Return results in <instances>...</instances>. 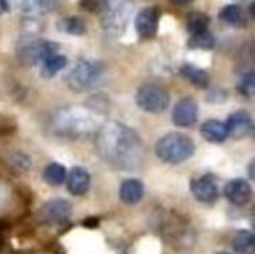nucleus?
<instances>
[{
	"instance_id": "nucleus-1",
	"label": "nucleus",
	"mask_w": 255,
	"mask_h": 254,
	"mask_svg": "<svg viewBox=\"0 0 255 254\" xmlns=\"http://www.w3.org/2000/svg\"><path fill=\"white\" fill-rule=\"evenodd\" d=\"M96 148L100 157L121 171H136L145 162L142 138L120 121H108L96 132Z\"/></svg>"
},
{
	"instance_id": "nucleus-2",
	"label": "nucleus",
	"mask_w": 255,
	"mask_h": 254,
	"mask_svg": "<svg viewBox=\"0 0 255 254\" xmlns=\"http://www.w3.org/2000/svg\"><path fill=\"white\" fill-rule=\"evenodd\" d=\"M51 129L61 136L81 138L96 133L102 123V112L93 106H66L51 115Z\"/></svg>"
},
{
	"instance_id": "nucleus-3",
	"label": "nucleus",
	"mask_w": 255,
	"mask_h": 254,
	"mask_svg": "<svg viewBox=\"0 0 255 254\" xmlns=\"http://www.w3.org/2000/svg\"><path fill=\"white\" fill-rule=\"evenodd\" d=\"M196 151V145L193 139L184 133L172 132L160 138L155 144L157 157L170 165H178L188 160Z\"/></svg>"
},
{
	"instance_id": "nucleus-4",
	"label": "nucleus",
	"mask_w": 255,
	"mask_h": 254,
	"mask_svg": "<svg viewBox=\"0 0 255 254\" xmlns=\"http://www.w3.org/2000/svg\"><path fill=\"white\" fill-rule=\"evenodd\" d=\"M133 7V0H102L99 12L105 31L112 37L121 36L131 18Z\"/></svg>"
},
{
	"instance_id": "nucleus-5",
	"label": "nucleus",
	"mask_w": 255,
	"mask_h": 254,
	"mask_svg": "<svg viewBox=\"0 0 255 254\" xmlns=\"http://www.w3.org/2000/svg\"><path fill=\"white\" fill-rule=\"evenodd\" d=\"M102 66L91 60H81L67 75L66 82L73 91H87L102 78Z\"/></svg>"
},
{
	"instance_id": "nucleus-6",
	"label": "nucleus",
	"mask_w": 255,
	"mask_h": 254,
	"mask_svg": "<svg viewBox=\"0 0 255 254\" xmlns=\"http://www.w3.org/2000/svg\"><path fill=\"white\" fill-rule=\"evenodd\" d=\"M169 102H170L169 93L155 84H145L136 93L137 106L151 114H160L166 111Z\"/></svg>"
},
{
	"instance_id": "nucleus-7",
	"label": "nucleus",
	"mask_w": 255,
	"mask_h": 254,
	"mask_svg": "<svg viewBox=\"0 0 255 254\" xmlns=\"http://www.w3.org/2000/svg\"><path fill=\"white\" fill-rule=\"evenodd\" d=\"M58 45L45 39H31L18 48V58L24 64L43 63L48 57L57 54Z\"/></svg>"
},
{
	"instance_id": "nucleus-8",
	"label": "nucleus",
	"mask_w": 255,
	"mask_h": 254,
	"mask_svg": "<svg viewBox=\"0 0 255 254\" xmlns=\"http://www.w3.org/2000/svg\"><path fill=\"white\" fill-rule=\"evenodd\" d=\"M72 216V204L66 199L48 201L37 211V222L45 226H58L66 223Z\"/></svg>"
},
{
	"instance_id": "nucleus-9",
	"label": "nucleus",
	"mask_w": 255,
	"mask_h": 254,
	"mask_svg": "<svg viewBox=\"0 0 255 254\" xmlns=\"http://www.w3.org/2000/svg\"><path fill=\"white\" fill-rule=\"evenodd\" d=\"M158 19H160V10L157 6H148L143 7L134 19V27L137 34L142 39H151L155 36L158 28Z\"/></svg>"
},
{
	"instance_id": "nucleus-10",
	"label": "nucleus",
	"mask_w": 255,
	"mask_h": 254,
	"mask_svg": "<svg viewBox=\"0 0 255 254\" xmlns=\"http://www.w3.org/2000/svg\"><path fill=\"white\" fill-rule=\"evenodd\" d=\"M199 118V106L197 102L191 97L181 99L172 112V120L179 127H191L197 123Z\"/></svg>"
},
{
	"instance_id": "nucleus-11",
	"label": "nucleus",
	"mask_w": 255,
	"mask_h": 254,
	"mask_svg": "<svg viewBox=\"0 0 255 254\" xmlns=\"http://www.w3.org/2000/svg\"><path fill=\"white\" fill-rule=\"evenodd\" d=\"M227 133L233 139H245L253 135L254 132V121L251 115L247 111H238L229 117V121L226 123Z\"/></svg>"
},
{
	"instance_id": "nucleus-12",
	"label": "nucleus",
	"mask_w": 255,
	"mask_h": 254,
	"mask_svg": "<svg viewBox=\"0 0 255 254\" xmlns=\"http://www.w3.org/2000/svg\"><path fill=\"white\" fill-rule=\"evenodd\" d=\"M224 196L235 205L242 207L247 205L251 201L253 196V189L250 186V183L247 180L242 178H236L232 180L226 184L224 187Z\"/></svg>"
},
{
	"instance_id": "nucleus-13",
	"label": "nucleus",
	"mask_w": 255,
	"mask_h": 254,
	"mask_svg": "<svg viewBox=\"0 0 255 254\" xmlns=\"http://www.w3.org/2000/svg\"><path fill=\"white\" fill-rule=\"evenodd\" d=\"M193 196L203 204H212L218 199V187L211 177H202L191 181Z\"/></svg>"
},
{
	"instance_id": "nucleus-14",
	"label": "nucleus",
	"mask_w": 255,
	"mask_h": 254,
	"mask_svg": "<svg viewBox=\"0 0 255 254\" xmlns=\"http://www.w3.org/2000/svg\"><path fill=\"white\" fill-rule=\"evenodd\" d=\"M67 189L75 196H82L90 189V174L84 168H73L67 178Z\"/></svg>"
},
{
	"instance_id": "nucleus-15",
	"label": "nucleus",
	"mask_w": 255,
	"mask_h": 254,
	"mask_svg": "<svg viewBox=\"0 0 255 254\" xmlns=\"http://www.w3.org/2000/svg\"><path fill=\"white\" fill-rule=\"evenodd\" d=\"M143 192H145V189H143L142 181H139L136 178H128V180L123 181V184L120 187V198L124 204L134 205L142 201Z\"/></svg>"
},
{
	"instance_id": "nucleus-16",
	"label": "nucleus",
	"mask_w": 255,
	"mask_h": 254,
	"mask_svg": "<svg viewBox=\"0 0 255 254\" xmlns=\"http://www.w3.org/2000/svg\"><path fill=\"white\" fill-rule=\"evenodd\" d=\"M200 133L206 141L214 142V144L224 142L229 138L227 126H226V123H223L220 120H208L206 123H203Z\"/></svg>"
},
{
	"instance_id": "nucleus-17",
	"label": "nucleus",
	"mask_w": 255,
	"mask_h": 254,
	"mask_svg": "<svg viewBox=\"0 0 255 254\" xmlns=\"http://www.w3.org/2000/svg\"><path fill=\"white\" fill-rule=\"evenodd\" d=\"M60 0H18L21 10L27 15H43L54 10Z\"/></svg>"
},
{
	"instance_id": "nucleus-18",
	"label": "nucleus",
	"mask_w": 255,
	"mask_h": 254,
	"mask_svg": "<svg viewBox=\"0 0 255 254\" xmlns=\"http://www.w3.org/2000/svg\"><path fill=\"white\" fill-rule=\"evenodd\" d=\"M220 18L227 22L232 27H238L242 28L247 25L248 19H247V13L245 10L239 6V4H227L221 9L220 12Z\"/></svg>"
},
{
	"instance_id": "nucleus-19",
	"label": "nucleus",
	"mask_w": 255,
	"mask_h": 254,
	"mask_svg": "<svg viewBox=\"0 0 255 254\" xmlns=\"http://www.w3.org/2000/svg\"><path fill=\"white\" fill-rule=\"evenodd\" d=\"M181 75L187 78L193 85L200 87V88H206L209 84V75L203 69L196 67L193 64H184L181 67Z\"/></svg>"
},
{
	"instance_id": "nucleus-20",
	"label": "nucleus",
	"mask_w": 255,
	"mask_h": 254,
	"mask_svg": "<svg viewBox=\"0 0 255 254\" xmlns=\"http://www.w3.org/2000/svg\"><path fill=\"white\" fill-rule=\"evenodd\" d=\"M235 252L238 254H254L255 253V237L250 231H241L233 241Z\"/></svg>"
},
{
	"instance_id": "nucleus-21",
	"label": "nucleus",
	"mask_w": 255,
	"mask_h": 254,
	"mask_svg": "<svg viewBox=\"0 0 255 254\" xmlns=\"http://www.w3.org/2000/svg\"><path fill=\"white\" fill-rule=\"evenodd\" d=\"M211 18L203 12H191L187 18V28L191 34H197L206 31L209 27Z\"/></svg>"
},
{
	"instance_id": "nucleus-22",
	"label": "nucleus",
	"mask_w": 255,
	"mask_h": 254,
	"mask_svg": "<svg viewBox=\"0 0 255 254\" xmlns=\"http://www.w3.org/2000/svg\"><path fill=\"white\" fill-rule=\"evenodd\" d=\"M66 64H67V58L64 55L54 54L42 63V75L45 78H51V76L57 75L61 69H64Z\"/></svg>"
},
{
	"instance_id": "nucleus-23",
	"label": "nucleus",
	"mask_w": 255,
	"mask_h": 254,
	"mask_svg": "<svg viewBox=\"0 0 255 254\" xmlns=\"http://www.w3.org/2000/svg\"><path fill=\"white\" fill-rule=\"evenodd\" d=\"M67 177V172H66V168L58 165V163H51L45 168L43 171V178L48 184L51 186H60L64 183Z\"/></svg>"
},
{
	"instance_id": "nucleus-24",
	"label": "nucleus",
	"mask_w": 255,
	"mask_h": 254,
	"mask_svg": "<svg viewBox=\"0 0 255 254\" xmlns=\"http://www.w3.org/2000/svg\"><path fill=\"white\" fill-rule=\"evenodd\" d=\"M188 46L191 49H212L215 46V37L208 30L197 34H191L188 40Z\"/></svg>"
},
{
	"instance_id": "nucleus-25",
	"label": "nucleus",
	"mask_w": 255,
	"mask_h": 254,
	"mask_svg": "<svg viewBox=\"0 0 255 254\" xmlns=\"http://www.w3.org/2000/svg\"><path fill=\"white\" fill-rule=\"evenodd\" d=\"M61 30L75 36L85 33V22L79 16H67L61 21Z\"/></svg>"
},
{
	"instance_id": "nucleus-26",
	"label": "nucleus",
	"mask_w": 255,
	"mask_h": 254,
	"mask_svg": "<svg viewBox=\"0 0 255 254\" xmlns=\"http://www.w3.org/2000/svg\"><path fill=\"white\" fill-rule=\"evenodd\" d=\"M238 90H239V93L241 94H244V96H253L255 91V73L251 70V72H248V73H245L242 78H241V81H239V84H238Z\"/></svg>"
},
{
	"instance_id": "nucleus-27",
	"label": "nucleus",
	"mask_w": 255,
	"mask_h": 254,
	"mask_svg": "<svg viewBox=\"0 0 255 254\" xmlns=\"http://www.w3.org/2000/svg\"><path fill=\"white\" fill-rule=\"evenodd\" d=\"M81 6L87 10H91V12H99L100 6H102V0H81Z\"/></svg>"
},
{
	"instance_id": "nucleus-28",
	"label": "nucleus",
	"mask_w": 255,
	"mask_h": 254,
	"mask_svg": "<svg viewBox=\"0 0 255 254\" xmlns=\"http://www.w3.org/2000/svg\"><path fill=\"white\" fill-rule=\"evenodd\" d=\"M97 225H99V219H96V217H90V219L84 220V226L88 229H94V228H97Z\"/></svg>"
},
{
	"instance_id": "nucleus-29",
	"label": "nucleus",
	"mask_w": 255,
	"mask_h": 254,
	"mask_svg": "<svg viewBox=\"0 0 255 254\" xmlns=\"http://www.w3.org/2000/svg\"><path fill=\"white\" fill-rule=\"evenodd\" d=\"M9 9V4H7V0H0V15L7 12Z\"/></svg>"
},
{
	"instance_id": "nucleus-30",
	"label": "nucleus",
	"mask_w": 255,
	"mask_h": 254,
	"mask_svg": "<svg viewBox=\"0 0 255 254\" xmlns=\"http://www.w3.org/2000/svg\"><path fill=\"white\" fill-rule=\"evenodd\" d=\"M170 1L175 3V4H178V6H185V4L191 3L193 0H170Z\"/></svg>"
},
{
	"instance_id": "nucleus-31",
	"label": "nucleus",
	"mask_w": 255,
	"mask_h": 254,
	"mask_svg": "<svg viewBox=\"0 0 255 254\" xmlns=\"http://www.w3.org/2000/svg\"><path fill=\"white\" fill-rule=\"evenodd\" d=\"M254 163L255 160H253L251 165H250V177H251V178H254Z\"/></svg>"
},
{
	"instance_id": "nucleus-32",
	"label": "nucleus",
	"mask_w": 255,
	"mask_h": 254,
	"mask_svg": "<svg viewBox=\"0 0 255 254\" xmlns=\"http://www.w3.org/2000/svg\"><path fill=\"white\" fill-rule=\"evenodd\" d=\"M3 231H4V225H3V223L0 222V234H1Z\"/></svg>"
},
{
	"instance_id": "nucleus-33",
	"label": "nucleus",
	"mask_w": 255,
	"mask_h": 254,
	"mask_svg": "<svg viewBox=\"0 0 255 254\" xmlns=\"http://www.w3.org/2000/svg\"><path fill=\"white\" fill-rule=\"evenodd\" d=\"M218 254H230V253H218Z\"/></svg>"
}]
</instances>
